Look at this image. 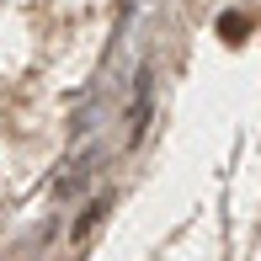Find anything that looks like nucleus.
<instances>
[{"label": "nucleus", "instance_id": "1", "mask_svg": "<svg viewBox=\"0 0 261 261\" xmlns=\"http://www.w3.org/2000/svg\"><path fill=\"white\" fill-rule=\"evenodd\" d=\"M219 32H224L229 43H240V38H245V16H224V21H219Z\"/></svg>", "mask_w": 261, "mask_h": 261}]
</instances>
